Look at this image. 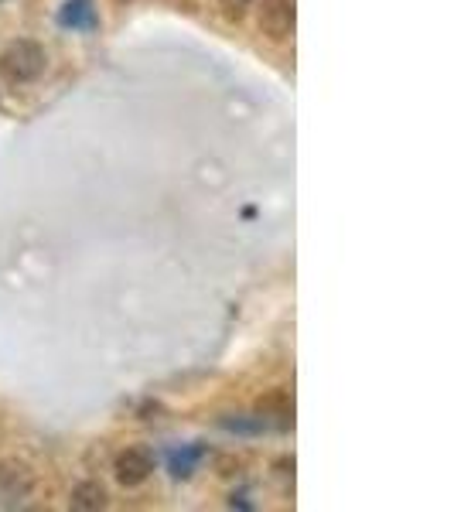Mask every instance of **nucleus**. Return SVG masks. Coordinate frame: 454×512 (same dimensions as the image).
<instances>
[{
    "label": "nucleus",
    "mask_w": 454,
    "mask_h": 512,
    "mask_svg": "<svg viewBox=\"0 0 454 512\" xmlns=\"http://www.w3.org/2000/svg\"><path fill=\"white\" fill-rule=\"evenodd\" d=\"M59 21L65 24V28L93 31L96 28V7H93V0H69V4L62 7Z\"/></svg>",
    "instance_id": "obj_7"
},
{
    "label": "nucleus",
    "mask_w": 454,
    "mask_h": 512,
    "mask_svg": "<svg viewBox=\"0 0 454 512\" xmlns=\"http://www.w3.org/2000/svg\"><path fill=\"white\" fill-rule=\"evenodd\" d=\"M69 506L79 509V512L106 509V506H110V492H106V485H99V482H79L76 489H72Z\"/></svg>",
    "instance_id": "obj_6"
},
{
    "label": "nucleus",
    "mask_w": 454,
    "mask_h": 512,
    "mask_svg": "<svg viewBox=\"0 0 454 512\" xmlns=\"http://www.w3.org/2000/svg\"><path fill=\"white\" fill-rule=\"evenodd\" d=\"M31 485H35V475L28 468L18 461H0V499L21 502L31 492Z\"/></svg>",
    "instance_id": "obj_4"
},
{
    "label": "nucleus",
    "mask_w": 454,
    "mask_h": 512,
    "mask_svg": "<svg viewBox=\"0 0 454 512\" xmlns=\"http://www.w3.org/2000/svg\"><path fill=\"white\" fill-rule=\"evenodd\" d=\"M48 69V55L38 41L31 38H18L0 52V76L14 86H24V82H35L45 76Z\"/></svg>",
    "instance_id": "obj_1"
},
{
    "label": "nucleus",
    "mask_w": 454,
    "mask_h": 512,
    "mask_svg": "<svg viewBox=\"0 0 454 512\" xmlns=\"http://www.w3.org/2000/svg\"><path fill=\"white\" fill-rule=\"evenodd\" d=\"M219 7H222V18L226 21H243L246 14H250L253 0H219Z\"/></svg>",
    "instance_id": "obj_8"
},
{
    "label": "nucleus",
    "mask_w": 454,
    "mask_h": 512,
    "mask_svg": "<svg viewBox=\"0 0 454 512\" xmlns=\"http://www.w3.org/2000/svg\"><path fill=\"white\" fill-rule=\"evenodd\" d=\"M0 4H4V0H0Z\"/></svg>",
    "instance_id": "obj_9"
},
{
    "label": "nucleus",
    "mask_w": 454,
    "mask_h": 512,
    "mask_svg": "<svg viewBox=\"0 0 454 512\" xmlns=\"http://www.w3.org/2000/svg\"><path fill=\"white\" fill-rule=\"evenodd\" d=\"M260 417L267 420V427H291L294 424V400L287 390H270L257 403Z\"/></svg>",
    "instance_id": "obj_5"
},
{
    "label": "nucleus",
    "mask_w": 454,
    "mask_h": 512,
    "mask_svg": "<svg viewBox=\"0 0 454 512\" xmlns=\"http://www.w3.org/2000/svg\"><path fill=\"white\" fill-rule=\"evenodd\" d=\"M113 475H117V482L123 489H137V485H144L147 478L154 475V454L147 448L120 451L117 461H113Z\"/></svg>",
    "instance_id": "obj_3"
},
{
    "label": "nucleus",
    "mask_w": 454,
    "mask_h": 512,
    "mask_svg": "<svg viewBox=\"0 0 454 512\" xmlns=\"http://www.w3.org/2000/svg\"><path fill=\"white\" fill-rule=\"evenodd\" d=\"M257 24L260 35H267L270 41H287L297 24V0H260Z\"/></svg>",
    "instance_id": "obj_2"
}]
</instances>
